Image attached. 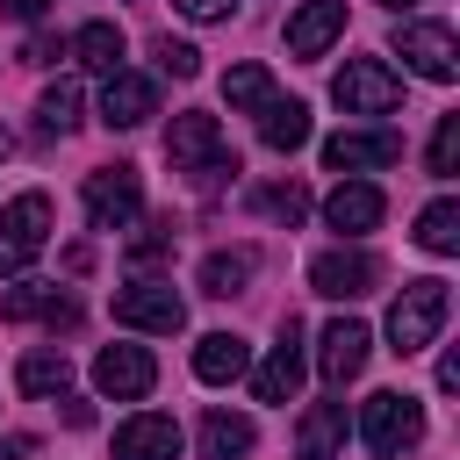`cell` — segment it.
Masks as SVG:
<instances>
[{"label": "cell", "instance_id": "cell-1", "mask_svg": "<svg viewBox=\"0 0 460 460\" xmlns=\"http://www.w3.org/2000/svg\"><path fill=\"white\" fill-rule=\"evenodd\" d=\"M165 158H172V172H187V180H223V172H237V158H230V137H223V122L216 115H172V129H165Z\"/></svg>", "mask_w": 460, "mask_h": 460}, {"label": "cell", "instance_id": "cell-2", "mask_svg": "<svg viewBox=\"0 0 460 460\" xmlns=\"http://www.w3.org/2000/svg\"><path fill=\"white\" fill-rule=\"evenodd\" d=\"M446 323V280H402V295L388 302V352H424Z\"/></svg>", "mask_w": 460, "mask_h": 460}, {"label": "cell", "instance_id": "cell-3", "mask_svg": "<svg viewBox=\"0 0 460 460\" xmlns=\"http://www.w3.org/2000/svg\"><path fill=\"white\" fill-rule=\"evenodd\" d=\"M359 438H367L381 460L410 453V446L424 438V402H417V395H402V388H381V395H367V402H359Z\"/></svg>", "mask_w": 460, "mask_h": 460}, {"label": "cell", "instance_id": "cell-4", "mask_svg": "<svg viewBox=\"0 0 460 460\" xmlns=\"http://www.w3.org/2000/svg\"><path fill=\"white\" fill-rule=\"evenodd\" d=\"M43 244H50V194L29 187V194H14L0 208V280H14Z\"/></svg>", "mask_w": 460, "mask_h": 460}, {"label": "cell", "instance_id": "cell-5", "mask_svg": "<svg viewBox=\"0 0 460 460\" xmlns=\"http://www.w3.org/2000/svg\"><path fill=\"white\" fill-rule=\"evenodd\" d=\"M115 323H129V331H158V338H172V331L187 323V302L172 295V280H151V273H137L129 288H115Z\"/></svg>", "mask_w": 460, "mask_h": 460}, {"label": "cell", "instance_id": "cell-6", "mask_svg": "<svg viewBox=\"0 0 460 460\" xmlns=\"http://www.w3.org/2000/svg\"><path fill=\"white\" fill-rule=\"evenodd\" d=\"M331 101H338L345 115H388V108L402 101V79H395L381 58H345V72L331 79Z\"/></svg>", "mask_w": 460, "mask_h": 460}, {"label": "cell", "instance_id": "cell-7", "mask_svg": "<svg viewBox=\"0 0 460 460\" xmlns=\"http://www.w3.org/2000/svg\"><path fill=\"white\" fill-rule=\"evenodd\" d=\"M137 208H144L137 165H101V172H86V223H93V230H122V223H137Z\"/></svg>", "mask_w": 460, "mask_h": 460}, {"label": "cell", "instance_id": "cell-8", "mask_svg": "<svg viewBox=\"0 0 460 460\" xmlns=\"http://www.w3.org/2000/svg\"><path fill=\"white\" fill-rule=\"evenodd\" d=\"M395 50L410 58V72H424V79H460V43H453V29L446 22H402L395 29Z\"/></svg>", "mask_w": 460, "mask_h": 460}, {"label": "cell", "instance_id": "cell-9", "mask_svg": "<svg viewBox=\"0 0 460 460\" xmlns=\"http://www.w3.org/2000/svg\"><path fill=\"white\" fill-rule=\"evenodd\" d=\"M374 280H381V266H374V252H359V244H352V252L338 244V252H316V259H309V288H316L323 302H352V295H367Z\"/></svg>", "mask_w": 460, "mask_h": 460}, {"label": "cell", "instance_id": "cell-10", "mask_svg": "<svg viewBox=\"0 0 460 460\" xmlns=\"http://www.w3.org/2000/svg\"><path fill=\"white\" fill-rule=\"evenodd\" d=\"M151 381H158V359L144 345H101V359H93V388L101 395L137 402V395H151Z\"/></svg>", "mask_w": 460, "mask_h": 460}, {"label": "cell", "instance_id": "cell-11", "mask_svg": "<svg viewBox=\"0 0 460 460\" xmlns=\"http://www.w3.org/2000/svg\"><path fill=\"white\" fill-rule=\"evenodd\" d=\"M367 345H374V331H367L359 316H338V323H323V338H316V374H323L331 388H345V381L367 367Z\"/></svg>", "mask_w": 460, "mask_h": 460}, {"label": "cell", "instance_id": "cell-12", "mask_svg": "<svg viewBox=\"0 0 460 460\" xmlns=\"http://www.w3.org/2000/svg\"><path fill=\"white\" fill-rule=\"evenodd\" d=\"M402 158V137L395 129H338L323 144V165L331 172H374V165H395Z\"/></svg>", "mask_w": 460, "mask_h": 460}, {"label": "cell", "instance_id": "cell-13", "mask_svg": "<svg viewBox=\"0 0 460 460\" xmlns=\"http://www.w3.org/2000/svg\"><path fill=\"white\" fill-rule=\"evenodd\" d=\"M345 36V0H302L288 14V58H323Z\"/></svg>", "mask_w": 460, "mask_h": 460}, {"label": "cell", "instance_id": "cell-14", "mask_svg": "<svg viewBox=\"0 0 460 460\" xmlns=\"http://www.w3.org/2000/svg\"><path fill=\"white\" fill-rule=\"evenodd\" d=\"M158 115V86L144 79V72H108V86H101V122L108 129H137V122H151Z\"/></svg>", "mask_w": 460, "mask_h": 460}, {"label": "cell", "instance_id": "cell-15", "mask_svg": "<svg viewBox=\"0 0 460 460\" xmlns=\"http://www.w3.org/2000/svg\"><path fill=\"white\" fill-rule=\"evenodd\" d=\"M381 208H388V201H381L374 180H338V187L323 194V223H331L338 237H367V230L381 223Z\"/></svg>", "mask_w": 460, "mask_h": 460}, {"label": "cell", "instance_id": "cell-16", "mask_svg": "<svg viewBox=\"0 0 460 460\" xmlns=\"http://www.w3.org/2000/svg\"><path fill=\"white\" fill-rule=\"evenodd\" d=\"M295 388H302V323L288 316V323H280V345H273L266 367L252 374V395H259V402H295Z\"/></svg>", "mask_w": 460, "mask_h": 460}, {"label": "cell", "instance_id": "cell-17", "mask_svg": "<svg viewBox=\"0 0 460 460\" xmlns=\"http://www.w3.org/2000/svg\"><path fill=\"white\" fill-rule=\"evenodd\" d=\"M194 374H201L208 388H230V381L252 374V345H244L237 331H208V338H194Z\"/></svg>", "mask_w": 460, "mask_h": 460}, {"label": "cell", "instance_id": "cell-18", "mask_svg": "<svg viewBox=\"0 0 460 460\" xmlns=\"http://www.w3.org/2000/svg\"><path fill=\"white\" fill-rule=\"evenodd\" d=\"M115 460H180V424L158 417V410L129 417V424L115 431Z\"/></svg>", "mask_w": 460, "mask_h": 460}, {"label": "cell", "instance_id": "cell-19", "mask_svg": "<svg viewBox=\"0 0 460 460\" xmlns=\"http://www.w3.org/2000/svg\"><path fill=\"white\" fill-rule=\"evenodd\" d=\"M345 446V402H309L295 424V460H338Z\"/></svg>", "mask_w": 460, "mask_h": 460}, {"label": "cell", "instance_id": "cell-20", "mask_svg": "<svg viewBox=\"0 0 460 460\" xmlns=\"http://www.w3.org/2000/svg\"><path fill=\"white\" fill-rule=\"evenodd\" d=\"M0 316H7V323H22V316L72 323V316H79V302H72V295H58V288H36V280H29V288H7V295H0Z\"/></svg>", "mask_w": 460, "mask_h": 460}, {"label": "cell", "instance_id": "cell-21", "mask_svg": "<svg viewBox=\"0 0 460 460\" xmlns=\"http://www.w3.org/2000/svg\"><path fill=\"white\" fill-rule=\"evenodd\" d=\"M259 137H266V151H302V144H309V108L273 93V101L259 108Z\"/></svg>", "mask_w": 460, "mask_h": 460}, {"label": "cell", "instance_id": "cell-22", "mask_svg": "<svg viewBox=\"0 0 460 460\" xmlns=\"http://www.w3.org/2000/svg\"><path fill=\"white\" fill-rule=\"evenodd\" d=\"M252 417H237V410H208L201 417V460H237V453H252Z\"/></svg>", "mask_w": 460, "mask_h": 460}, {"label": "cell", "instance_id": "cell-23", "mask_svg": "<svg viewBox=\"0 0 460 460\" xmlns=\"http://www.w3.org/2000/svg\"><path fill=\"white\" fill-rule=\"evenodd\" d=\"M65 58H79V65H93V72H115V65H122V29H115V22H86V29H72Z\"/></svg>", "mask_w": 460, "mask_h": 460}, {"label": "cell", "instance_id": "cell-24", "mask_svg": "<svg viewBox=\"0 0 460 460\" xmlns=\"http://www.w3.org/2000/svg\"><path fill=\"white\" fill-rule=\"evenodd\" d=\"M252 252L237 244V252H208L201 259V295H216V302H230V295H244V280H252Z\"/></svg>", "mask_w": 460, "mask_h": 460}, {"label": "cell", "instance_id": "cell-25", "mask_svg": "<svg viewBox=\"0 0 460 460\" xmlns=\"http://www.w3.org/2000/svg\"><path fill=\"white\" fill-rule=\"evenodd\" d=\"M65 381H72V359L65 352H22V367H14V388L22 395H65Z\"/></svg>", "mask_w": 460, "mask_h": 460}, {"label": "cell", "instance_id": "cell-26", "mask_svg": "<svg viewBox=\"0 0 460 460\" xmlns=\"http://www.w3.org/2000/svg\"><path fill=\"white\" fill-rule=\"evenodd\" d=\"M223 101H230L237 115H259V108L273 101V72H266V65H230V72H223Z\"/></svg>", "mask_w": 460, "mask_h": 460}, {"label": "cell", "instance_id": "cell-27", "mask_svg": "<svg viewBox=\"0 0 460 460\" xmlns=\"http://www.w3.org/2000/svg\"><path fill=\"white\" fill-rule=\"evenodd\" d=\"M417 244H424V252H438V259H446V252H460V201H446V194H438V201L417 216Z\"/></svg>", "mask_w": 460, "mask_h": 460}, {"label": "cell", "instance_id": "cell-28", "mask_svg": "<svg viewBox=\"0 0 460 460\" xmlns=\"http://www.w3.org/2000/svg\"><path fill=\"white\" fill-rule=\"evenodd\" d=\"M36 122H43V137H65V129L79 122V86H72V79L43 86V101H36Z\"/></svg>", "mask_w": 460, "mask_h": 460}, {"label": "cell", "instance_id": "cell-29", "mask_svg": "<svg viewBox=\"0 0 460 460\" xmlns=\"http://www.w3.org/2000/svg\"><path fill=\"white\" fill-rule=\"evenodd\" d=\"M431 172L438 180L460 172V115H438V129H431Z\"/></svg>", "mask_w": 460, "mask_h": 460}, {"label": "cell", "instance_id": "cell-30", "mask_svg": "<svg viewBox=\"0 0 460 460\" xmlns=\"http://www.w3.org/2000/svg\"><path fill=\"white\" fill-rule=\"evenodd\" d=\"M259 208H266V216H280V223H302V216H309V187H302V180H280V187H266V194H259Z\"/></svg>", "mask_w": 460, "mask_h": 460}, {"label": "cell", "instance_id": "cell-31", "mask_svg": "<svg viewBox=\"0 0 460 460\" xmlns=\"http://www.w3.org/2000/svg\"><path fill=\"white\" fill-rule=\"evenodd\" d=\"M158 259H172V223H144V237H129V266L151 273Z\"/></svg>", "mask_w": 460, "mask_h": 460}, {"label": "cell", "instance_id": "cell-32", "mask_svg": "<svg viewBox=\"0 0 460 460\" xmlns=\"http://www.w3.org/2000/svg\"><path fill=\"white\" fill-rule=\"evenodd\" d=\"M158 72H172V79H194V72H201V50H194V43H172V36H158Z\"/></svg>", "mask_w": 460, "mask_h": 460}, {"label": "cell", "instance_id": "cell-33", "mask_svg": "<svg viewBox=\"0 0 460 460\" xmlns=\"http://www.w3.org/2000/svg\"><path fill=\"white\" fill-rule=\"evenodd\" d=\"M172 7H180L187 22H230V14H237V0H172Z\"/></svg>", "mask_w": 460, "mask_h": 460}, {"label": "cell", "instance_id": "cell-34", "mask_svg": "<svg viewBox=\"0 0 460 460\" xmlns=\"http://www.w3.org/2000/svg\"><path fill=\"white\" fill-rule=\"evenodd\" d=\"M22 58H29V65H58V58H65V43H58V36H29V50H22Z\"/></svg>", "mask_w": 460, "mask_h": 460}, {"label": "cell", "instance_id": "cell-35", "mask_svg": "<svg viewBox=\"0 0 460 460\" xmlns=\"http://www.w3.org/2000/svg\"><path fill=\"white\" fill-rule=\"evenodd\" d=\"M50 0H0V14H14V22H36Z\"/></svg>", "mask_w": 460, "mask_h": 460}, {"label": "cell", "instance_id": "cell-36", "mask_svg": "<svg viewBox=\"0 0 460 460\" xmlns=\"http://www.w3.org/2000/svg\"><path fill=\"white\" fill-rule=\"evenodd\" d=\"M381 7H388V14H402V7H417V0H381Z\"/></svg>", "mask_w": 460, "mask_h": 460}, {"label": "cell", "instance_id": "cell-37", "mask_svg": "<svg viewBox=\"0 0 460 460\" xmlns=\"http://www.w3.org/2000/svg\"><path fill=\"white\" fill-rule=\"evenodd\" d=\"M7 151H14V137H7V129H0V158H7Z\"/></svg>", "mask_w": 460, "mask_h": 460}]
</instances>
